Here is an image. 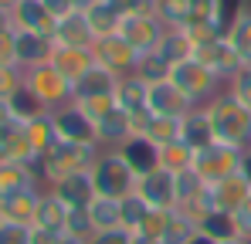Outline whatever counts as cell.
I'll use <instances>...</instances> for the list:
<instances>
[{
  "label": "cell",
  "mask_w": 251,
  "mask_h": 244,
  "mask_svg": "<svg viewBox=\"0 0 251 244\" xmlns=\"http://www.w3.org/2000/svg\"><path fill=\"white\" fill-rule=\"evenodd\" d=\"M210 125H214V139L234 149H251V109L241 105L227 88L221 95H214L207 105Z\"/></svg>",
  "instance_id": "6da1fadb"
},
{
  "label": "cell",
  "mask_w": 251,
  "mask_h": 244,
  "mask_svg": "<svg viewBox=\"0 0 251 244\" xmlns=\"http://www.w3.org/2000/svg\"><path fill=\"white\" fill-rule=\"evenodd\" d=\"M102 146H78V143H58L51 153H44L31 163V170L38 173L41 187H51L58 183L61 176L68 173H82V170H92V163L99 160Z\"/></svg>",
  "instance_id": "7a4b0ae2"
},
{
  "label": "cell",
  "mask_w": 251,
  "mask_h": 244,
  "mask_svg": "<svg viewBox=\"0 0 251 244\" xmlns=\"http://www.w3.org/2000/svg\"><path fill=\"white\" fill-rule=\"evenodd\" d=\"M88 173H92L95 194H102V197L123 200V197H129V194H136V187H139L136 170L126 163V156L119 153V149H102Z\"/></svg>",
  "instance_id": "3957f363"
},
{
  "label": "cell",
  "mask_w": 251,
  "mask_h": 244,
  "mask_svg": "<svg viewBox=\"0 0 251 244\" xmlns=\"http://www.w3.org/2000/svg\"><path fill=\"white\" fill-rule=\"evenodd\" d=\"M24 88L41 102L48 112H54V109L68 105V102H75V85H72V78H65L51 61L27 68V72H24Z\"/></svg>",
  "instance_id": "277c9868"
},
{
  "label": "cell",
  "mask_w": 251,
  "mask_h": 244,
  "mask_svg": "<svg viewBox=\"0 0 251 244\" xmlns=\"http://www.w3.org/2000/svg\"><path fill=\"white\" fill-rule=\"evenodd\" d=\"M170 78H173V85H176L194 105H207L214 95L224 92V81L217 78L204 61H197V58H187V61L173 65V75H170Z\"/></svg>",
  "instance_id": "5b68a950"
},
{
  "label": "cell",
  "mask_w": 251,
  "mask_h": 244,
  "mask_svg": "<svg viewBox=\"0 0 251 244\" xmlns=\"http://www.w3.org/2000/svg\"><path fill=\"white\" fill-rule=\"evenodd\" d=\"M241 160H245V149H234V146H224V143H210V146L194 153V173L207 187H214V183L241 173Z\"/></svg>",
  "instance_id": "8992f818"
},
{
  "label": "cell",
  "mask_w": 251,
  "mask_h": 244,
  "mask_svg": "<svg viewBox=\"0 0 251 244\" xmlns=\"http://www.w3.org/2000/svg\"><path fill=\"white\" fill-rule=\"evenodd\" d=\"M92 54H95V65L109 68V72L119 75V78H123V75H132V72L139 68V58H143L119 31H116V34H105V38H95Z\"/></svg>",
  "instance_id": "52a82bcc"
},
{
  "label": "cell",
  "mask_w": 251,
  "mask_h": 244,
  "mask_svg": "<svg viewBox=\"0 0 251 244\" xmlns=\"http://www.w3.org/2000/svg\"><path fill=\"white\" fill-rule=\"evenodd\" d=\"M119 34H123L139 54H150V51L160 48V41L167 34V24H163L156 14H123Z\"/></svg>",
  "instance_id": "ba28073f"
},
{
  "label": "cell",
  "mask_w": 251,
  "mask_h": 244,
  "mask_svg": "<svg viewBox=\"0 0 251 244\" xmlns=\"http://www.w3.org/2000/svg\"><path fill=\"white\" fill-rule=\"evenodd\" d=\"M54 125H58V136L61 143H78V146H99V136H95V122L85 116V109L78 102H68L61 109L51 112Z\"/></svg>",
  "instance_id": "9c48e42d"
},
{
  "label": "cell",
  "mask_w": 251,
  "mask_h": 244,
  "mask_svg": "<svg viewBox=\"0 0 251 244\" xmlns=\"http://www.w3.org/2000/svg\"><path fill=\"white\" fill-rule=\"evenodd\" d=\"M194 58H197V61H204V65H207V68H210V72H214L221 81H224V85H227V78H231V75H234V72L245 65V61L238 58V51L231 48V41L224 38V34H221V38L204 41V44H197Z\"/></svg>",
  "instance_id": "30bf717a"
},
{
  "label": "cell",
  "mask_w": 251,
  "mask_h": 244,
  "mask_svg": "<svg viewBox=\"0 0 251 244\" xmlns=\"http://www.w3.org/2000/svg\"><path fill=\"white\" fill-rule=\"evenodd\" d=\"M136 194L150 203V207H156V210H170V207H176V173H170V170H163V166H156L153 173L139 176Z\"/></svg>",
  "instance_id": "8fae6325"
},
{
  "label": "cell",
  "mask_w": 251,
  "mask_h": 244,
  "mask_svg": "<svg viewBox=\"0 0 251 244\" xmlns=\"http://www.w3.org/2000/svg\"><path fill=\"white\" fill-rule=\"evenodd\" d=\"M54 54V38L48 34H34V31H14V58L17 68H34V65H48Z\"/></svg>",
  "instance_id": "7c38bea8"
},
{
  "label": "cell",
  "mask_w": 251,
  "mask_h": 244,
  "mask_svg": "<svg viewBox=\"0 0 251 244\" xmlns=\"http://www.w3.org/2000/svg\"><path fill=\"white\" fill-rule=\"evenodd\" d=\"M48 190L65 203L68 210H82V207H88V203L95 200V183H92V173H88V170L61 176V180H58V183H51Z\"/></svg>",
  "instance_id": "4fadbf2b"
},
{
  "label": "cell",
  "mask_w": 251,
  "mask_h": 244,
  "mask_svg": "<svg viewBox=\"0 0 251 244\" xmlns=\"http://www.w3.org/2000/svg\"><path fill=\"white\" fill-rule=\"evenodd\" d=\"M51 38H54L58 48H92V44H95V31H92L85 10H72V14L58 17Z\"/></svg>",
  "instance_id": "5bb4252c"
},
{
  "label": "cell",
  "mask_w": 251,
  "mask_h": 244,
  "mask_svg": "<svg viewBox=\"0 0 251 244\" xmlns=\"http://www.w3.org/2000/svg\"><path fill=\"white\" fill-rule=\"evenodd\" d=\"M10 21H14V31H34V34H48V38L54 34V24H58V17L41 0H21L10 10Z\"/></svg>",
  "instance_id": "9a60e30c"
},
{
  "label": "cell",
  "mask_w": 251,
  "mask_h": 244,
  "mask_svg": "<svg viewBox=\"0 0 251 244\" xmlns=\"http://www.w3.org/2000/svg\"><path fill=\"white\" fill-rule=\"evenodd\" d=\"M190 109H197V105L173 85V78L150 85V112H156V116H187Z\"/></svg>",
  "instance_id": "2e32d148"
},
{
  "label": "cell",
  "mask_w": 251,
  "mask_h": 244,
  "mask_svg": "<svg viewBox=\"0 0 251 244\" xmlns=\"http://www.w3.org/2000/svg\"><path fill=\"white\" fill-rule=\"evenodd\" d=\"M251 197V183L245 173H234L221 183L210 187V200H214V210H227V214H238Z\"/></svg>",
  "instance_id": "e0dca14e"
},
{
  "label": "cell",
  "mask_w": 251,
  "mask_h": 244,
  "mask_svg": "<svg viewBox=\"0 0 251 244\" xmlns=\"http://www.w3.org/2000/svg\"><path fill=\"white\" fill-rule=\"evenodd\" d=\"M95 136H99V146H102V149H119L129 136H136V129H132V116L123 112V109L116 105L109 116H102V119L95 122Z\"/></svg>",
  "instance_id": "ac0fdd59"
},
{
  "label": "cell",
  "mask_w": 251,
  "mask_h": 244,
  "mask_svg": "<svg viewBox=\"0 0 251 244\" xmlns=\"http://www.w3.org/2000/svg\"><path fill=\"white\" fill-rule=\"evenodd\" d=\"M119 153L126 156V163L136 170V176H146V173H153L156 166H160V146L153 143V139H146V136H129L123 146H119Z\"/></svg>",
  "instance_id": "d6986e66"
},
{
  "label": "cell",
  "mask_w": 251,
  "mask_h": 244,
  "mask_svg": "<svg viewBox=\"0 0 251 244\" xmlns=\"http://www.w3.org/2000/svg\"><path fill=\"white\" fill-rule=\"evenodd\" d=\"M116 105L123 112H129V116L150 112V81H143L136 72L132 75H123L119 85H116Z\"/></svg>",
  "instance_id": "ffe728a7"
},
{
  "label": "cell",
  "mask_w": 251,
  "mask_h": 244,
  "mask_svg": "<svg viewBox=\"0 0 251 244\" xmlns=\"http://www.w3.org/2000/svg\"><path fill=\"white\" fill-rule=\"evenodd\" d=\"M180 139L197 153V149H204L210 143H217L214 139V125H210V116L204 105H197V109H190L183 119H180Z\"/></svg>",
  "instance_id": "44dd1931"
},
{
  "label": "cell",
  "mask_w": 251,
  "mask_h": 244,
  "mask_svg": "<svg viewBox=\"0 0 251 244\" xmlns=\"http://www.w3.org/2000/svg\"><path fill=\"white\" fill-rule=\"evenodd\" d=\"M44 187H31V190H21V194H10L0 200V214L3 220H14V224H34V210H38V200H41Z\"/></svg>",
  "instance_id": "7402d4cb"
},
{
  "label": "cell",
  "mask_w": 251,
  "mask_h": 244,
  "mask_svg": "<svg viewBox=\"0 0 251 244\" xmlns=\"http://www.w3.org/2000/svg\"><path fill=\"white\" fill-rule=\"evenodd\" d=\"M116 85H119V75H112V72L102 68V65H92L82 78L75 81V102H82V98H102V95H116Z\"/></svg>",
  "instance_id": "603a6c76"
},
{
  "label": "cell",
  "mask_w": 251,
  "mask_h": 244,
  "mask_svg": "<svg viewBox=\"0 0 251 244\" xmlns=\"http://www.w3.org/2000/svg\"><path fill=\"white\" fill-rule=\"evenodd\" d=\"M51 65H54L65 78H72V85H75V81L95 65V54H92V48H58V44H54Z\"/></svg>",
  "instance_id": "cb8c5ba5"
},
{
  "label": "cell",
  "mask_w": 251,
  "mask_h": 244,
  "mask_svg": "<svg viewBox=\"0 0 251 244\" xmlns=\"http://www.w3.org/2000/svg\"><path fill=\"white\" fill-rule=\"evenodd\" d=\"M65 220H68V207L58 200L48 187H44L41 200H38V210H34V224L38 231H51V234H65Z\"/></svg>",
  "instance_id": "d4e9b609"
},
{
  "label": "cell",
  "mask_w": 251,
  "mask_h": 244,
  "mask_svg": "<svg viewBox=\"0 0 251 244\" xmlns=\"http://www.w3.org/2000/svg\"><path fill=\"white\" fill-rule=\"evenodd\" d=\"M123 3L119 0H95L88 10H85V17H88V24H92V31H95V38H105V34H116L119 31V24H123Z\"/></svg>",
  "instance_id": "484cf974"
},
{
  "label": "cell",
  "mask_w": 251,
  "mask_h": 244,
  "mask_svg": "<svg viewBox=\"0 0 251 244\" xmlns=\"http://www.w3.org/2000/svg\"><path fill=\"white\" fill-rule=\"evenodd\" d=\"M31 187H41L31 163H0V200L10 197V194L31 190Z\"/></svg>",
  "instance_id": "4316f807"
},
{
  "label": "cell",
  "mask_w": 251,
  "mask_h": 244,
  "mask_svg": "<svg viewBox=\"0 0 251 244\" xmlns=\"http://www.w3.org/2000/svg\"><path fill=\"white\" fill-rule=\"evenodd\" d=\"M24 136H27V143H31V149L44 156V153H51L58 143H61V136H58V125H54V116L51 112H44L38 119H31L24 125Z\"/></svg>",
  "instance_id": "83f0119b"
},
{
  "label": "cell",
  "mask_w": 251,
  "mask_h": 244,
  "mask_svg": "<svg viewBox=\"0 0 251 244\" xmlns=\"http://www.w3.org/2000/svg\"><path fill=\"white\" fill-rule=\"evenodd\" d=\"M163 58H167L170 65H180V61H187V58H194V51H197V44L190 38V31L187 27H167V34L160 41V48H156Z\"/></svg>",
  "instance_id": "f1b7e54d"
},
{
  "label": "cell",
  "mask_w": 251,
  "mask_h": 244,
  "mask_svg": "<svg viewBox=\"0 0 251 244\" xmlns=\"http://www.w3.org/2000/svg\"><path fill=\"white\" fill-rule=\"evenodd\" d=\"M88 217H92L95 234H99V231H116V227H123V207H119L116 197L95 194V200L88 203Z\"/></svg>",
  "instance_id": "f546056e"
},
{
  "label": "cell",
  "mask_w": 251,
  "mask_h": 244,
  "mask_svg": "<svg viewBox=\"0 0 251 244\" xmlns=\"http://www.w3.org/2000/svg\"><path fill=\"white\" fill-rule=\"evenodd\" d=\"M197 231L201 234H207L210 241H234V238H241V231H238V217L234 214H227V210H210L207 217L197 224Z\"/></svg>",
  "instance_id": "4dcf8cb0"
},
{
  "label": "cell",
  "mask_w": 251,
  "mask_h": 244,
  "mask_svg": "<svg viewBox=\"0 0 251 244\" xmlns=\"http://www.w3.org/2000/svg\"><path fill=\"white\" fill-rule=\"evenodd\" d=\"M180 119H183V116H156V112H150V119H146V125H143L139 136L153 139L156 146H167L173 139H180Z\"/></svg>",
  "instance_id": "1f68e13d"
},
{
  "label": "cell",
  "mask_w": 251,
  "mask_h": 244,
  "mask_svg": "<svg viewBox=\"0 0 251 244\" xmlns=\"http://www.w3.org/2000/svg\"><path fill=\"white\" fill-rule=\"evenodd\" d=\"M7 109H10V116L21 122V125H27L31 119H38V116H44V112H48V109H44V105L34 98V95H31V92H27V88H24V85H21V88L7 98Z\"/></svg>",
  "instance_id": "d6a6232c"
},
{
  "label": "cell",
  "mask_w": 251,
  "mask_h": 244,
  "mask_svg": "<svg viewBox=\"0 0 251 244\" xmlns=\"http://www.w3.org/2000/svg\"><path fill=\"white\" fill-rule=\"evenodd\" d=\"M160 166L170 173H183V170H194V149L183 143V139H173L167 146H160Z\"/></svg>",
  "instance_id": "836d02e7"
},
{
  "label": "cell",
  "mask_w": 251,
  "mask_h": 244,
  "mask_svg": "<svg viewBox=\"0 0 251 244\" xmlns=\"http://www.w3.org/2000/svg\"><path fill=\"white\" fill-rule=\"evenodd\" d=\"M224 38L231 41V48L238 51V58H241L245 65H251V7L234 21V27H231Z\"/></svg>",
  "instance_id": "e575fe53"
},
{
  "label": "cell",
  "mask_w": 251,
  "mask_h": 244,
  "mask_svg": "<svg viewBox=\"0 0 251 244\" xmlns=\"http://www.w3.org/2000/svg\"><path fill=\"white\" fill-rule=\"evenodd\" d=\"M136 75H139L143 81H150V85H156V81H167L170 75H173V65H170L160 51H150V54H143V58H139Z\"/></svg>",
  "instance_id": "d590c367"
},
{
  "label": "cell",
  "mask_w": 251,
  "mask_h": 244,
  "mask_svg": "<svg viewBox=\"0 0 251 244\" xmlns=\"http://www.w3.org/2000/svg\"><path fill=\"white\" fill-rule=\"evenodd\" d=\"M119 207H123V227L126 231H139L143 224H146V217H150V203L143 200L139 194H129V197H123L119 200Z\"/></svg>",
  "instance_id": "8d00e7d4"
},
{
  "label": "cell",
  "mask_w": 251,
  "mask_h": 244,
  "mask_svg": "<svg viewBox=\"0 0 251 244\" xmlns=\"http://www.w3.org/2000/svg\"><path fill=\"white\" fill-rule=\"evenodd\" d=\"M194 234H197V224H194L187 214H180V210L173 207V217H170L167 231H163V244H190Z\"/></svg>",
  "instance_id": "74e56055"
},
{
  "label": "cell",
  "mask_w": 251,
  "mask_h": 244,
  "mask_svg": "<svg viewBox=\"0 0 251 244\" xmlns=\"http://www.w3.org/2000/svg\"><path fill=\"white\" fill-rule=\"evenodd\" d=\"M156 17L167 27H187L190 24V0H160Z\"/></svg>",
  "instance_id": "f35d334b"
},
{
  "label": "cell",
  "mask_w": 251,
  "mask_h": 244,
  "mask_svg": "<svg viewBox=\"0 0 251 244\" xmlns=\"http://www.w3.org/2000/svg\"><path fill=\"white\" fill-rule=\"evenodd\" d=\"M207 190V183L194 173V170H183V173H176V207H183V203L197 200L201 194Z\"/></svg>",
  "instance_id": "ab89813d"
},
{
  "label": "cell",
  "mask_w": 251,
  "mask_h": 244,
  "mask_svg": "<svg viewBox=\"0 0 251 244\" xmlns=\"http://www.w3.org/2000/svg\"><path fill=\"white\" fill-rule=\"evenodd\" d=\"M248 7H251L248 0H217V27H221V34H227V31L234 27V21H238Z\"/></svg>",
  "instance_id": "60d3db41"
},
{
  "label": "cell",
  "mask_w": 251,
  "mask_h": 244,
  "mask_svg": "<svg viewBox=\"0 0 251 244\" xmlns=\"http://www.w3.org/2000/svg\"><path fill=\"white\" fill-rule=\"evenodd\" d=\"M65 234H68V238H78V241H88V238L95 234V227H92V217H88V207H82V210H68Z\"/></svg>",
  "instance_id": "b9f144b4"
},
{
  "label": "cell",
  "mask_w": 251,
  "mask_h": 244,
  "mask_svg": "<svg viewBox=\"0 0 251 244\" xmlns=\"http://www.w3.org/2000/svg\"><path fill=\"white\" fill-rule=\"evenodd\" d=\"M224 88H227V92H231L241 105H248V109H251V65H241V68L227 78V85H224Z\"/></svg>",
  "instance_id": "7bdbcfd3"
},
{
  "label": "cell",
  "mask_w": 251,
  "mask_h": 244,
  "mask_svg": "<svg viewBox=\"0 0 251 244\" xmlns=\"http://www.w3.org/2000/svg\"><path fill=\"white\" fill-rule=\"evenodd\" d=\"M207 24L217 27V0H190V24L187 27H207Z\"/></svg>",
  "instance_id": "ee69618b"
},
{
  "label": "cell",
  "mask_w": 251,
  "mask_h": 244,
  "mask_svg": "<svg viewBox=\"0 0 251 244\" xmlns=\"http://www.w3.org/2000/svg\"><path fill=\"white\" fill-rule=\"evenodd\" d=\"M21 85H24V68H17V65L0 68V102H7Z\"/></svg>",
  "instance_id": "f6af8a7d"
},
{
  "label": "cell",
  "mask_w": 251,
  "mask_h": 244,
  "mask_svg": "<svg viewBox=\"0 0 251 244\" xmlns=\"http://www.w3.org/2000/svg\"><path fill=\"white\" fill-rule=\"evenodd\" d=\"M0 244H31V227L14 224V220H0Z\"/></svg>",
  "instance_id": "bcb514c9"
},
{
  "label": "cell",
  "mask_w": 251,
  "mask_h": 244,
  "mask_svg": "<svg viewBox=\"0 0 251 244\" xmlns=\"http://www.w3.org/2000/svg\"><path fill=\"white\" fill-rule=\"evenodd\" d=\"M78 105L85 109V116H88L92 122H99L102 116H109V112L116 109V95H102V98H82Z\"/></svg>",
  "instance_id": "7dc6e473"
},
{
  "label": "cell",
  "mask_w": 251,
  "mask_h": 244,
  "mask_svg": "<svg viewBox=\"0 0 251 244\" xmlns=\"http://www.w3.org/2000/svg\"><path fill=\"white\" fill-rule=\"evenodd\" d=\"M170 217H173V207L170 210H150V217H146V224L139 227L143 234H153V238H163V231H167V224H170Z\"/></svg>",
  "instance_id": "c3c4849f"
},
{
  "label": "cell",
  "mask_w": 251,
  "mask_h": 244,
  "mask_svg": "<svg viewBox=\"0 0 251 244\" xmlns=\"http://www.w3.org/2000/svg\"><path fill=\"white\" fill-rule=\"evenodd\" d=\"M88 244H132V234L126 231V227H116V231H99V234H92Z\"/></svg>",
  "instance_id": "681fc988"
},
{
  "label": "cell",
  "mask_w": 251,
  "mask_h": 244,
  "mask_svg": "<svg viewBox=\"0 0 251 244\" xmlns=\"http://www.w3.org/2000/svg\"><path fill=\"white\" fill-rule=\"evenodd\" d=\"M10 65H17V58H14V31H3L0 34V68H10Z\"/></svg>",
  "instance_id": "f907efd6"
},
{
  "label": "cell",
  "mask_w": 251,
  "mask_h": 244,
  "mask_svg": "<svg viewBox=\"0 0 251 244\" xmlns=\"http://www.w3.org/2000/svg\"><path fill=\"white\" fill-rule=\"evenodd\" d=\"M126 14H156L160 0H119Z\"/></svg>",
  "instance_id": "816d5d0a"
},
{
  "label": "cell",
  "mask_w": 251,
  "mask_h": 244,
  "mask_svg": "<svg viewBox=\"0 0 251 244\" xmlns=\"http://www.w3.org/2000/svg\"><path fill=\"white\" fill-rule=\"evenodd\" d=\"M14 129H21V122L10 116V109H7V102H0V139H7Z\"/></svg>",
  "instance_id": "f5cc1de1"
},
{
  "label": "cell",
  "mask_w": 251,
  "mask_h": 244,
  "mask_svg": "<svg viewBox=\"0 0 251 244\" xmlns=\"http://www.w3.org/2000/svg\"><path fill=\"white\" fill-rule=\"evenodd\" d=\"M44 7L54 14V17H65V14H72V10H78L75 7V0H41Z\"/></svg>",
  "instance_id": "db71d44e"
},
{
  "label": "cell",
  "mask_w": 251,
  "mask_h": 244,
  "mask_svg": "<svg viewBox=\"0 0 251 244\" xmlns=\"http://www.w3.org/2000/svg\"><path fill=\"white\" fill-rule=\"evenodd\" d=\"M132 244H163V238H153V234H143V231H129Z\"/></svg>",
  "instance_id": "11a10c76"
},
{
  "label": "cell",
  "mask_w": 251,
  "mask_h": 244,
  "mask_svg": "<svg viewBox=\"0 0 251 244\" xmlns=\"http://www.w3.org/2000/svg\"><path fill=\"white\" fill-rule=\"evenodd\" d=\"M3 31H14V21H10L7 10H0V34H3Z\"/></svg>",
  "instance_id": "9f6ffc18"
},
{
  "label": "cell",
  "mask_w": 251,
  "mask_h": 244,
  "mask_svg": "<svg viewBox=\"0 0 251 244\" xmlns=\"http://www.w3.org/2000/svg\"><path fill=\"white\" fill-rule=\"evenodd\" d=\"M241 173L248 176V183H251V149H245V160H241Z\"/></svg>",
  "instance_id": "6f0895ef"
},
{
  "label": "cell",
  "mask_w": 251,
  "mask_h": 244,
  "mask_svg": "<svg viewBox=\"0 0 251 244\" xmlns=\"http://www.w3.org/2000/svg\"><path fill=\"white\" fill-rule=\"evenodd\" d=\"M190 244H217V241H210L207 234H201V231H197V234H194V241H190Z\"/></svg>",
  "instance_id": "680465c9"
},
{
  "label": "cell",
  "mask_w": 251,
  "mask_h": 244,
  "mask_svg": "<svg viewBox=\"0 0 251 244\" xmlns=\"http://www.w3.org/2000/svg\"><path fill=\"white\" fill-rule=\"evenodd\" d=\"M17 3H21V0H0V10H7V14H10Z\"/></svg>",
  "instance_id": "91938a15"
},
{
  "label": "cell",
  "mask_w": 251,
  "mask_h": 244,
  "mask_svg": "<svg viewBox=\"0 0 251 244\" xmlns=\"http://www.w3.org/2000/svg\"><path fill=\"white\" fill-rule=\"evenodd\" d=\"M58 244H88V241H78V238H68V234H61V238H58Z\"/></svg>",
  "instance_id": "94428289"
},
{
  "label": "cell",
  "mask_w": 251,
  "mask_h": 244,
  "mask_svg": "<svg viewBox=\"0 0 251 244\" xmlns=\"http://www.w3.org/2000/svg\"><path fill=\"white\" fill-rule=\"evenodd\" d=\"M92 3H95V0H75V7H78V10H88Z\"/></svg>",
  "instance_id": "6125c7cd"
},
{
  "label": "cell",
  "mask_w": 251,
  "mask_h": 244,
  "mask_svg": "<svg viewBox=\"0 0 251 244\" xmlns=\"http://www.w3.org/2000/svg\"><path fill=\"white\" fill-rule=\"evenodd\" d=\"M221 244H245V241H241V238H234V241H221Z\"/></svg>",
  "instance_id": "be15d7a7"
},
{
  "label": "cell",
  "mask_w": 251,
  "mask_h": 244,
  "mask_svg": "<svg viewBox=\"0 0 251 244\" xmlns=\"http://www.w3.org/2000/svg\"><path fill=\"white\" fill-rule=\"evenodd\" d=\"M0 220H3V214H0Z\"/></svg>",
  "instance_id": "e7e4bbea"
}]
</instances>
